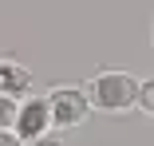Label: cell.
<instances>
[{
  "label": "cell",
  "instance_id": "6da1fadb",
  "mask_svg": "<svg viewBox=\"0 0 154 146\" xmlns=\"http://www.w3.org/2000/svg\"><path fill=\"white\" fill-rule=\"evenodd\" d=\"M138 91H142V79H134L131 71H99L87 83L91 111H103V114L134 111L138 107Z\"/></svg>",
  "mask_w": 154,
  "mask_h": 146
},
{
  "label": "cell",
  "instance_id": "7a4b0ae2",
  "mask_svg": "<svg viewBox=\"0 0 154 146\" xmlns=\"http://www.w3.org/2000/svg\"><path fill=\"white\" fill-rule=\"evenodd\" d=\"M48 111H51V126H59V130L83 126L87 114H91L87 87H51L48 91Z\"/></svg>",
  "mask_w": 154,
  "mask_h": 146
},
{
  "label": "cell",
  "instance_id": "3957f363",
  "mask_svg": "<svg viewBox=\"0 0 154 146\" xmlns=\"http://www.w3.org/2000/svg\"><path fill=\"white\" fill-rule=\"evenodd\" d=\"M16 138L28 146V142H40L51 134V111H48V95H28L16 111Z\"/></svg>",
  "mask_w": 154,
  "mask_h": 146
},
{
  "label": "cell",
  "instance_id": "277c9868",
  "mask_svg": "<svg viewBox=\"0 0 154 146\" xmlns=\"http://www.w3.org/2000/svg\"><path fill=\"white\" fill-rule=\"evenodd\" d=\"M0 95H8L16 103H24L32 95V71L16 59H4V55H0Z\"/></svg>",
  "mask_w": 154,
  "mask_h": 146
},
{
  "label": "cell",
  "instance_id": "5b68a950",
  "mask_svg": "<svg viewBox=\"0 0 154 146\" xmlns=\"http://www.w3.org/2000/svg\"><path fill=\"white\" fill-rule=\"evenodd\" d=\"M16 111H20V103H16V99L0 95V130H12V126H16Z\"/></svg>",
  "mask_w": 154,
  "mask_h": 146
},
{
  "label": "cell",
  "instance_id": "8992f818",
  "mask_svg": "<svg viewBox=\"0 0 154 146\" xmlns=\"http://www.w3.org/2000/svg\"><path fill=\"white\" fill-rule=\"evenodd\" d=\"M138 111L154 119V79H142V91H138Z\"/></svg>",
  "mask_w": 154,
  "mask_h": 146
},
{
  "label": "cell",
  "instance_id": "52a82bcc",
  "mask_svg": "<svg viewBox=\"0 0 154 146\" xmlns=\"http://www.w3.org/2000/svg\"><path fill=\"white\" fill-rule=\"evenodd\" d=\"M0 146H24V142L16 138V130H0Z\"/></svg>",
  "mask_w": 154,
  "mask_h": 146
},
{
  "label": "cell",
  "instance_id": "ba28073f",
  "mask_svg": "<svg viewBox=\"0 0 154 146\" xmlns=\"http://www.w3.org/2000/svg\"><path fill=\"white\" fill-rule=\"evenodd\" d=\"M28 146H63V142H59L55 134H48V138H40V142H28Z\"/></svg>",
  "mask_w": 154,
  "mask_h": 146
}]
</instances>
